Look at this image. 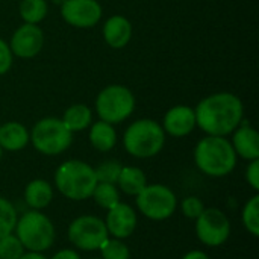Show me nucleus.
<instances>
[{
  "label": "nucleus",
  "mask_w": 259,
  "mask_h": 259,
  "mask_svg": "<svg viewBox=\"0 0 259 259\" xmlns=\"http://www.w3.org/2000/svg\"><path fill=\"white\" fill-rule=\"evenodd\" d=\"M194 112L197 127L214 137H229L244 121V105L237 94L229 91L203 97Z\"/></svg>",
  "instance_id": "obj_1"
},
{
  "label": "nucleus",
  "mask_w": 259,
  "mask_h": 259,
  "mask_svg": "<svg viewBox=\"0 0 259 259\" xmlns=\"http://www.w3.org/2000/svg\"><path fill=\"white\" fill-rule=\"evenodd\" d=\"M196 167L209 178H225L231 175L238 162V156L228 137H203L194 147Z\"/></svg>",
  "instance_id": "obj_2"
},
{
  "label": "nucleus",
  "mask_w": 259,
  "mask_h": 259,
  "mask_svg": "<svg viewBox=\"0 0 259 259\" xmlns=\"http://www.w3.org/2000/svg\"><path fill=\"white\" fill-rule=\"evenodd\" d=\"M97 185L94 167L80 159H68L55 171V187L68 200L82 202L91 197Z\"/></svg>",
  "instance_id": "obj_3"
},
{
  "label": "nucleus",
  "mask_w": 259,
  "mask_h": 259,
  "mask_svg": "<svg viewBox=\"0 0 259 259\" xmlns=\"http://www.w3.org/2000/svg\"><path fill=\"white\" fill-rule=\"evenodd\" d=\"M165 137L159 121L153 118H140L126 127L123 134V147L134 158L149 159L164 149Z\"/></svg>",
  "instance_id": "obj_4"
},
{
  "label": "nucleus",
  "mask_w": 259,
  "mask_h": 259,
  "mask_svg": "<svg viewBox=\"0 0 259 259\" xmlns=\"http://www.w3.org/2000/svg\"><path fill=\"white\" fill-rule=\"evenodd\" d=\"M15 237L27 252H47L55 243V226L52 220L41 211L29 209L17 219L14 228Z\"/></svg>",
  "instance_id": "obj_5"
},
{
  "label": "nucleus",
  "mask_w": 259,
  "mask_h": 259,
  "mask_svg": "<svg viewBox=\"0 0 259 259\" xmlns=\"http://www.w3.org/2000/svg\"><path fill=\"white\" fill-rule=\"evenodd\" d=\"M135 106L137 99L134 93L120 83H111L102 88L94 102V109L99 120L114 126L126 121L134 114Z\"/></svg>",
  "instance_id": "obj_6"
},
{
  "label": "nucleus",
  "mask_w": 259,
  "mask_h": 259,
  "mask_svg": "<svg viewBox=\"0 0 259 259\" xmlns=\"http://www.w3.org/2000/svg\"><path fill=\"white\" fill-rule=\"evenodd\" d=\"M29 134L33 149L46 156H58L68 150L74 135L58 117H44L38 120Z\"/></svg>",
  "instance_id": "obj_7"
},
{
  "label": "nucleus",
  "mask_w": 259,
  "mask_h": 259,
  "mask_svg": "<svg viewBox=\"0 0 259 259\" xmlns=\"http://www.w3.org/2000/svg\"><path fill=\"white\" fill-rule=\"evenodd\" d=\"M138 211L149 220L162 222L170 219L178 208V197L171 188L162 184H147L135 196Z\"/></svg>",
  "instance_id": "obj_8"
},
{
  "label": "nucleus",
  "mask_w": 259,
  "mask_h": 259,
  "mask_svg": "<svg viewBox=\"0 0 259 259\" xmlns=\"http://www.w3.org/2000/svg\"><path fill=\"white\" fill-rule=\"evenodd\" d=\"M70 243L82 252L99 250L103 241L109 237L106 225L96 215H79L68 225L67 231Z\"/></svg>",
  "instance_id": "obj_9"
},
{
  "label": "nucleus",
  "mask_w": 259,
  "mask_h": 259,
  "mask_svg": "<svg viewBox=\"0 0 259 259\" xmlns=\"http://www.w3.org/2000/svg\"><path fill=\"white\" fill-rule=\"evenodd\" d=\"M194 222L199 241L208 247H220L231 237V222L219 208H205Z\"/></svg>",
  "instance_id": "obj_10"
},
{
  "label": "nucleus",
  "mask_w": 259,
  "mask_h": 259,
  "mask_svg": "<svg viewBox=\"0 0 259 259\" xmlns=\"http://www.w3.org/2000/svg\"><path fill=\"white\" fill-rule=\"evenodd\" d=\"M103 8L99 0H62L61 17L76 29H91L102 20Z\"/></svg>",
  "instance_id": "obj_11"
},
{
  "label": "nucleus",
  "mask_w": 259,
  "mask_h": 259,
  "mask_svg": "<svg viewBox=\"0 0 259 259\" xmlns=\"http://www.w3.org/2000/svg\"><path fill=\"white\" fill-rule=\"evenodd\" d=\"M8 44L14 58L32 59L38 56L44 47V32L39 24L23 23L14 30Z\"/></svg>",
  "instance_id": "obj_12"
},
{
  "label": "nucleus",
  "mask_w": 259,
  "mask_h": 259,
  "mask_svg": "<svg viewBox=\"0 0 259 259\" xmlns=\"http://www.w3.org/2000/svg\"><path fill=\"white\" fill-rule=\"evenodd\" d=\"M103 222L106 225L109 237L126 240L135 232L138 225V215L131 205L118 202L115 206L108 209L106 219Z\"/></svg>",
  "instance_id": "obj_13"
},
{
  "label": "nucleus",
  "mask_w": 259,
  "mask_h": 259,
  "mask_svg": "<svg viewBox=\"0 0 259 259\" xmlns=\"http://www.w3.org/2000/svg\"><path fill=\"white\" fill-rule=\"evenodd\" d=\"M165 135L173 138H184L188 137L196 127V112L194 108L188 105H175L171 106L161 123Z\"/></svg>",
  "instance_id": "obj_14"
},
{
  "label": "nucleus",
  "mask_w": 259,
  "mask_h": 259,
  "mask_svg": "<svg viewBox=\"0 0 259 259\" xmlns=\"http://www.w3.org/2000/svg\"><path fill=\"white\" fill-rule=\"evenodd\" d=\"M231 144L238 158L246 161L259 159V135L256 129L249 123H241L231 134Z\"/></svg>",
  "instance_id": "obj_15"
},
{
  "label": "nucleus",
  "mask_w": 259,
  "mask_h": 259,
  "mask_svg": "<svg viewBox=\"0 0 259 259\" xmlns=\"http://www.w3.org/2000/svg\"><path fill=\"white\" fill-rule=\"evenodd\" d=\"M132 23L124 15H111L105 20L102 27V35L105 42L111 49H123L132 39Z\"/></svg>",
  "instance_id": "obj_16"
},
{
  "label": "nucleus",
  "mask_w": 259,
  "mask_h": 259,
  "mask_svg": "<svg viewBox=\"0 0 259 259\" xmlns=\"http://www.w3.org/2000/svg\"><path fill=\"white\" fill-rule=\"evenodd\" d=\"M30 143L29 129L20 121H6L0 126V147L3 152H20Z\"/></svg>",
  "instance_id": "obj_17"
},
{
  "label": "nucleus",
  "mask_w": 259,
  "mask_h": 259,
  "mask_svg": "<svg viewBox=\"0 0 259 259\" xmlns=\"http://www.w3.org/2000/svg\"><path fill=\"white\" fill-rule=\"evenodd\" d=\"M24 202L30 209L41 211L53 200V187L46 179H33L24 188Z\"/></svg>",
  "instance_id": "obj_18"
},
{
  "label": "nucleus",
  "mask_w": 259,
  "mask_h": 259,
  "mask_svg": "<svg viewBox=\"0 0 259 259\" xmlns=\"http://www.w3.org/2000/svg\"><path fill=\"white\" fill-rule=\"evenodd\" d=\"M88 129H90V134H88L90 144L97 152H109L115 147L117 131L114 124L99 120V121H93Z\"/></svg>",
  "instance_id": "obj_19"
},
{
  "label": "nucleus",
  "mask_w": 259,
  "mask_h": 259,
  "mask_svg": "<svg viewBox=\"0 0 259 259\" xmlns=\"http://www.w3.org/2000/svg\"><path fill=\"white\" fill-rule=\"evenodd\" d=\"M61 120L71 134H77V132L87 131L91 126L93 111L85 103H74V105H70L64 111Z\"/></svg>",
  "instance_id": "obj_20"
},
{
  "label": "nucleus",
  "mask_w": 259,
  "mask_h": 259,
  "mask_svg": "<svg viewBox=\"0 0 259 259\" xmlns=\"http://www.w3.org/2000/svg\"><path fill=\"white\" fill-rule=\"evenodd\" d=\"M147 184H149L147 182V176H146V173L141 168L134 167V165H123L115 185L124 194L135 197V196H138L144 190V187Z\"/></svg>",
  "instance_id": "obj_21"
},
{
  "label": "nucleus",
  "mask_w": 259,
  "mask_h": 259,
  "mask_svg": "<svg viewBox=\"0 0 259 259\" xmlns=\"http://www.w3.org/2000/svg\"><path fill=\"white\" fill-rule=\"evenodd\" d=\"M18 12L23 23L39 24L49 14V5L47 0H21Z\"/></svg>",
  "instance_id": "obj_22"
},
{
  "label": "nucleus",
  "mask_w": 259,
  "mask_h": 259,
  "mask_svg": "<svg viewBox=\"0 0 259 259\" xmlns=\"http://www.w3.org/2000/svg\"><path fill=\"white\" fill-rule=\"evenodd\" d=\"M91 197L94 199L96 205L100 206L102 209H111L120 202V190L114 184H103L97 182Z\"/></svg>",
  "instance_id": "obj_23"
},
{
  "label": "nucleus",
  "mask_w": 259,
  "mask_h": 259,
  "mask_svg": "<svg viewBox=\"0 0 259 259\" xmlns=\"http://www.w3.org/2000/svg\"><path fill=\"white\" fill-rule=\"evenodd\" d=\"M241 222L252 237H259V194L252 196L243 206Z\"/></svg>",
  "instance_id": "obj_24"
},
{
  "label": "nucleus",
  "mask_w": 259,
  "mask_h": 259,
  "mask_svg": "<svg viewBox=\"0 0 259 259\" xmlns=\"http://www.w3.org/2000/svg\"><path fill=\"white\" fill-rule=\"evenodd\" d=\"M100 250V258L102 259H129L131 258V250L124 240L112 238L108 237L103 244L99 247Z\"/></svg>",
  "instance_id": "obj_25"
},
{
  "label": "nucleus",
  "mask_w": 259,
  "mask_h": 259,
  "mask_svg": "<svg viewBox=\"0 0 259 259\" xmlns=\"http://www.w3.org/2000/svg\"><path fill=\"white\" fill-rule=\"evenodd\" d=\"M17 219L18 214L14 203L0 196V238L14 232Z\"/></svg>",
  "instance_id": "obj_26"
},
{
  "label": "nucleus",
  "mask_w": 259,
  "mask_h": 259,
  "mask_svg": "<svg viewBox=\"0 0 259 259\" xmlns=\"http://www.w3.org/2000/svg\"><path fill=\"white\" fill-rule=\"evenodd\" d=\"M24 252L23 244L14 232L0 238V259H18Z\"/></svg>",
  "instance_id": "obj_27"
},
{
  "label": "nucleus",
  "mask_w": 259,
  "mask_h": 259,
  "mask_svg": "<svg viewBox=\"0 0 259 259\" xmlns=\"http://www.w3.org/2000/svg\"><path fill=\"white\" fill-rule=\"evenodd\" d=\"M121 164L117 161H105L102 162L99 167L94 168L97 182H103V184H117V179L120 176L121 171Z\"/></svg>",
  "instance_id": "obj_28"
},
{
  "label": "nucleus",
  "mask_w": 259,
  "mask_h": 259,
  "mask_svg": "<svg viewBox=\"0 0 259 259\" xmlns=\"http://www.w3.org/2000/svg\"><path fill=\"white\" fill-rule=\"evenodd\" d=\"M203 209H205V205H203L202 199L197 196H188L181 203L182 214L190 220H196L203 212Z\"/></svg>",
  "instance_id": "obj_29"
},
{
  "label": "nucleus",
  "mask_w": 259,
  "mask_h": 259,
  "mask_svg": "<svg viewBox=\"0 0 259 259\" xmlns=\"http://www.w3.org/2000/svg\"><path fill=\"white\" fill-rule=\"evenodd\" d=\"M12 62H14V55L9 49V44L0 36V76L6 74L12 68Z\"/></svg>",
  "instance_id": "obj_30"
},
{
  "label": "nucleus",
  "mask_w": 259,
  "mask_h": 259,
  "mask_svg": "<svg viewBox=\"0 0 259 259\" xmlns=\"http://www.w3.org/2000/svg\"><path fill=\"white\" fill-rule=\"evenodd\" d=\"M246 181L250 185V188L258 193L259 191V159L249 161V165L246 168Z\"/></svg>",
  "instance_id": "obj_31"
},
{
  "label": "nucleus",
  "mask_w": 259,
  "mask_h": 259,
  "mask_svg": "<svg viewBox=\"0 0 259 259\" xmlns=\"http://www.w3.org/2000/svg\"><path fill=\"white\" fill-rule=\"evenodd\" d=\"M50 259H80V255L74 249H62L56 252Z\"/></svg>",
  "instance_id": "obj_32"
},
{
  "label": "nucleus",
  "mask_w": 259,
  "mask_h": 259,
  "mask_svg": "<svg viewBox=\"0 0 259 259\" xmlns=\"http://www.w3.org/2000/svg\"><path fill=\"white\" fill-rule=\"evenodd\" d=\"M182 259H211L209 258V255L206 253V252H203V250H190V252H187Z\"/></svg>",
  "instance_id": "obj_33"
},
{
  "label": "nucleus",
  "mask_w": 259,
  "mask_h": 259,
  "mask_svg": "<svg viewBox=\"0 0 259 259\" xmlns=\"http://www.w3.org/2000/svg\"><path fill=\"white\" fill-rule=\"evenodd\" d=\"M18 259H49V258H46L42 253H39V252H24L21 256Z\"/></svg>",
  "instance_id": "obj_34"
},
{
  "label": "nucleus",
  "mask_w": 259,
  "mask_h": 259,
  "mask_svg": "<svg viewBox=\"0 0 259 259\" xmlns=\"http://www.w3.org/2000/svg\"><path fill=\"white\" fill-rule=\"evenodd\" d=\"M2 156H3V150H2V147H0V161H2Z\"/></svg>",
  "instance_id": "obj_35"
},
{
  "label": "nucleus",
  "mask_w": 259,
  "mask_h": 259,
  "mask_svg": "<svg viewBox=\"0 0 259 259\" xmlns=\"http://www.w3.org/2000/svg\"><path fill=\"white\" fill-rule=\"evenodd\" d=\"M91 259H102V258H91Z\"/></svg>",
  "instance_id": "obj_36"
}]
</instances>
